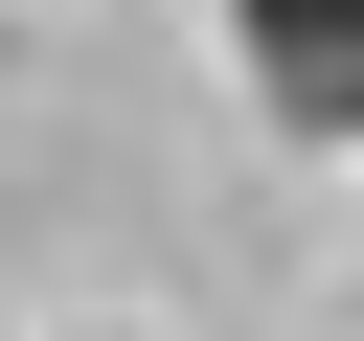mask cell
Wrapping results in <instances>:
<instances>
[{"label":"cell","mask_w":364,"mask_h":341,"mask_svg":"<svg viewBox=\"0 0 364 341\" xmlns=\"http://www.w3.org/2000/svg\"><path fill=\"white\" fill-rule=\"evenodd\" d=\"M228 45L296 136H364V0H228Z\"/></svg>","instance_id":"obj_1"}]
</instances>
